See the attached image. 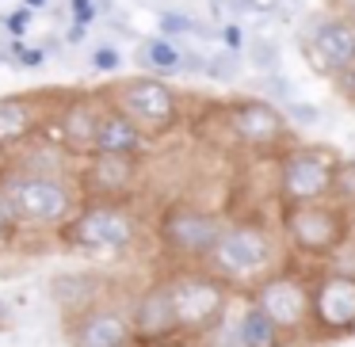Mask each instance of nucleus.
<instances>
[{"label":"nucleus","mask_w":355,"mask_h":347,"mask_svg":"<svg viewBox=\"0 0 355 347\" xmlns=\"http://www.w3.org/2000/svg\"><path fill=\"white\" fill-rule=\"evenodd\" d=\"M54 103H58V92L0 96V157L19 153V149L31 145L35 138H42Z\"/></svg>","instance_id":"2eb2a0df"},{"label":"nucleus","mask_w":355,"mask_h":347,"mask_svg":"<svg viewBox=\"0 0 355 347\" xmlns=\"http://www.w3.org/2000/svg\"><path fill=\"white\" fill-rule=\"evenodd\" d=\"M283 237L306 260H329L352 233H347V210L336 202H298L283 206Z\"/></svg>","instance_id":"423d86ee"},{"label":"nucleus","mask_w":355,"mask_h":347,"mask_svg":"<svg viewBox=\"0 0 355 347\" xmlns=\"http://www.w3.org/2000/svg\"><path fill=\"white\" fill-rule=\"evenodd\" d=\"M191 347H218V344H210V339H195Z\"/></svg>","instance_id":"58836bf2"},{"label":"nucleus","mask_w":355,"mask_h":347,"mask_svg":"<svg viewBox=\"0 0 355 347\" xmlns=\"http://www.w3.org/2000/svg\"><path fill=\"white\" fill-rule=\"evenodd\" d=\"M248 305H256L286 339L309 332V275L275 267L260 283L248 286Z\"/></svg>","instance_id":"6e6552de"},{"label":"nucleus","mask_w":355,"mask_h":347,"mask_svg":"<svg viewBox=\"0 0 355 347\" xmlns=\"http://www.w3.org/2000/svg\"><path fill=\"white\" fill-rule=\"evenodd\" d=\"M134 328V344H157V339H176V309L164 278H153L146 290H138L126 305Z\"/></svg>","instance_id":"f3484780"},{"label":"nucleus","mask_w":355,"mask_h":347,"mask_svg":"<svg viewBox=\"0 0 355 347\" xmlns=\"http://www.w3.org/2000/svg\"><path fill=\"white\" fill-rule=\"evenodd\" d=\"M172 294V309H176V332L180 339H207L210 332L222 324L230 313L233 286L222 283L214 271L199 267V263H184L172 275H164Z\"/></svg>","instance_id":"7ed1b4c3"},{"label":"nucleus","mask_w":355,"mask_h":347,"mask_svg":"<svg viewBox=\"0 0 355 347\" xmlns=\"http://www.w3.org/2000/svg\"><path fill=\"white\" fill-rule=\"evenodd\" d=\"M103 115V96L100 92H58V103L50 111V123L42 138L58 141L62 149H69L73 157H85L92 145L96 123Z\"/></svg>","instance_id":"4468645a"},{"label":"nucleus","mask_w":355,"mask_h":347,"mask_svg":"<svg viewBox=\"0 0 355 347\" xmlns=\"http://www.w3.org/2000/svg\"><path fill=\"white\" fill-rule=\"evenodd\" d=\"M8 54L19 62V69H42V62H46V54H42V50L24 46L19 39H12V42H8Z\"/></svg>","instance_id":"393cba45"},{"label":"nucleus","mask_w":355,"mask_h":347,"mask_svg":"<svg viewBox=\"0 0 355 347\" xmlns=\"http://www.w3.org/2000/svg\"><path fill=\"white\" fill-rule=\"evenodd\" d=\"M222 217L214 210H202L195 202H176L157 217V240L164 252L176 256L180 263H202L222 233Z\"/></svg>","instance_id":"1a4fd4ad"},{"label":"nucleus","mask_w":355,"mask_h":347,"mask_svg":"<svg viewBox=\"0 0 355 347\" xmlns=\"http://www.w3.org/2000/svg\"><path fill=\"white\" fill-rule=\"evenodd\" d=\"M248 57H252V65H256V69H263V73H271L279 65V50H275V42H268V39H252V42H248Z\"/></svg>","instance_id":"b1692460"},{"label":"nucleus","mask_w":355,"mask_h":347,"mask_svg":"<svg viewBox=\"0 0 355 347\" xmlns=\"http://www.w3.org/2000/svg\"><path fill=\"white\" fill-rule=\"evenodd\" d=\"M119 65H123V54H119L115 46H96L92 50V69L96 73H119Z\"/></svg>","instance_id":"a878e982"},{"label":"nucleus","mask_w":355,"mask_h":347,"mask_svg":"<svg viewBox=\"0 0 355 347\" xmlns=\"http://www.w3.org/2000/svg\"><path fill=\"white\" fill-rule=\"evenodd\" d=\"M283 115L298 118V123H317V107H302V103H291V107H286Z\"/></svg>","instance_id":"2f4dec72"},{"label":"nucleus","mask_w":355,"mask_h":347,"mask_svg":"<svg viewBox=\"0 0 355 347\" xmlns=\"http://www.w3.org/2000/svg\"><path fill=\"white\" fill-rule=\"evenodd\" d=\"M0 328H4V305H0Z\"/></svg>","instance_id":"ea45409f"},{"label":"nucleus","mask_w":355,"mask_h":347,"mask_svg":"<svg viewBox=\"0 0 355 347\" xmlns=\"http://www.w3.org/2000/svg\"><path fill=\"white\" fill-rule=\"evenodd\" d=\"M0 168H4V157H0Z\"/></svg>","instance_id":"a19ab883"},{"label":"nucleus","mask_w":355,"mask_h":347,"mask_svg":"<svg viewBox=\"0 0 355 347\" xmlns=\"http://www.w3.org/2000/svg\"><path fill=\"white\" fill-rule=\"evenodd\" d=\"M230 8H233V12H252V8H256V0H233Z\"/></svg>","instance_id":"c9c22d12"},{"label":"nucleus","mask_w":355,"mask_h":347,"mask_svg":"<svg viewBox=\"0 0 355 347\" xmlns=\"http://www.w3.org/2000/svg\"><path fill=\"white\" fill-rule=\"evenodd\" d=\"M302 54L321 77H340L355 65V24L336 12H317L302 27Z\"/></svg>","instance_id":"9b49d317"},{"label":"nucleus","mask_w":355,"mask_h":347,"mask_svg":"<svg viewBox=\"0 0 355 347\" xmlns=\"http://www.w3.org/2000/svg\"><path fill=\"white\" fill-rule=\"evenodd\" d=\"M222 42H225V50H230V54H237V50L245 46V31H241L237 24H225L222 27Z\"/></svg>","instance_id":"c756f323"},{"label":"nucleus","mask_w":355,"mask_h":347,"mask_svg":"<svg viewBox=\"0 0 355 347\" xmlns=\"http://www.w3.org/2000/svg\"><path fill=\"white\" fill-rule=\"evenodd\" d=\"M69 12H73V24H92L96 16H100V4L96 0H69Z\"/></svg>","instance_id":"bb28decb"},{"label":"nucleus","mask_w":355,"mask_h":347,"mask_svg":"<svg viewBox=\"0 0 355 347\" xmlns=\"http://www.w3.org/2000/svg\"><path fill=\"white\" fill-rule=\"evenodd\" d=\"M0 202L8 206L16 225L62 229L77 214L80 191L73 176L35 172V168H24V164H4L0 168Z\"/></svg>","instance_id":"f257e3e1"},{"label":"nucleus","mask_w":355,"mask_h":347,"mask_svg":"<svg viewBox=\"0 0 355 347\" xmlns=\"http://www.w3.org/2000/svg\"><path fill=\"white\" fill-rule=\"evenodd\" d=\"M138 168H141V157L85 153L73 179H77L80 199H126L138 187Z\"/></svg>","instance_id":"dca6fc26"},{"label":"nucleus","mask_w":355,"mask_h":347,"mask_svg":"<svg viewBox=\"0 0 355 347\" xmlns=\"http://www.w3.org/2000/svg\"><path fill=\"white\" fill-rule=\"evenodd\" d=\"M347 233H352V240H355V210H347Z\"/></svg>","instance_id":"4c0bfd02"},{"label":"nucleus","mask_w":355,"mask_h":347,"mask_svg":"<svg viewBox=\"0 0 355 347\" xmlns=\"http://www.w3.org/2000/svg\"><path fill=\"white\" fill-rule=\"evenodd\" d=\"M329 12H336V16H344L355 24V0H329Z\"/></svg>","instance_id":"473e14b6"},{"label":"nucleus","mask_w":355,"mask_h":347,"mask_svg":"<svg viewBox=\"0 0 355 347\" xmlns=\"http://www.w3.org/2000/svg\"><path fill=\"white\" fill-rule=\"evenodd\" d=\"M210 344H218V347H286V336L260 309L245 301V309L237 317H230V313L222 317V324L210 332Z\"/></svg>","instance_id":"a211bd4d"},{"label":"nucleus","mask_w":355,"mask_h":347,"mask_svg":"<svg viewBox=\"0 0 355 347\" xmlns=\"http://www.w3.org/2000/svg\"><path fill=\"white\" fill-rule=\"evenodd\" d=\"M65 39H69L73 46H77V42H85V24H73L69 31H65Z\"/></svg>","instance_id":"f704fd0d"},{"label":"nucleus","mask_w":355,"mask_h":347,"mask_svg":"<svg viewBox=\"0 0 355 347\" xmlns=\"http://www.w3.org/2000/svg\"><path fill=\"white\" fill-rule=\"evenodd\" d=\"M138 347H191V344H187V339H157V344H138Z\"/></svg>","instance_id":"72a5a7b5"},{"label":"nucleus","mask_w":355,"mask_h":347,"mask_svg":"<svg viewBox=\"0 0 355 347\" xmlns=\"http://www.w3.org/2000/svg\"><path fill=\"white\" fill-rule=\"evenodd\" d=\"M24 8L35 12V8H46V0H24Z\"/></svg>","instance_id":"e433bc0d"},{"label":"nucleus","mask_w":355,"mask_h":347,"mask_svg":"<svg viewBox=\"0 0 355 347\" xmlns=\"http://www.w3.org/2000/svg\"><path fill=\"white\" fill-rule=\"evenodd\" d=\"M329 202H336L340 210H355V157L336 161L332 187H329Z\"/></svg>","instance_id":"4be33fe9"},{"label":"nucleus","mask_w":355,"mask_h":347,"mask_svg":"<svg viewBox=\"0 0 355 347\" xmlns=\"http://www.w3.org/2000/svg\"><path fill=\"white\" fill-rule=\"evenodd\" d=\"M309 332L321 339L355 336V275L324 267L309 278Z\"/></svg>","instance_id":"9d476101"},{"label":"nucleus","mask_w":355,"mask_h":347,"mask_svg":"<svg viewBox=\"0 0 355 347\" xmlns=\"http://www.w3.org/2000/svg\"><path fill=\"white\" fill-rule=\"evenodd\" d=\"M222 123L245 149H279L291 141V118L260 96H241L222 103Z\"/></svg>","instance_id":"f8f14e48"},{"label":"nucleus","mask_w":355,"mask_h":347,"mask_svg":"<svg viewBox=\"0 0 355 347\" xmlns=\"http://www.w3.org/2000/svg\"><path fill=\"white\" fill-rule=\"evenodd\" d=\"M54 298L65 313H73V309H85V305H92V301H100L103 283H96V278H88V275H62V278H54Z\"/></svg>","instance_id":"412c9836"},{"label":"nucleus","mask_w":355,"mask_h":347,"mask_svg":"<svg viewBox=\"0 0 355 347\" xmlns=\"http://www.w3.org/2000/svg\"><path fill=\"white\" fill-rule=\"evenodd\" d=\"M27 19H31V12H27V8L12 12V16H4V31H8L12 39H19V35H27Z\"/></svg>","instance_id":"c85d7f7f"},{"label":"nucleus","mask_w":355,"mask_h":347,"mask_svg":"<svg viewBox=\"0 0 355 347\" xmlns=\"http://www.w3.org/2000/svg\"><path fill=\"white\" fill-rule=\"evenodd\" d=\"M62 332H65V344L69 347H130L134 344L126 305L123 301H107V298L65 313Z\"/></svg>","instance_id":"ddd939ff"},{"label":"nucleus","mask_w":355,"mask_h":347,"mask_svg":"<svg viewBox=\"0 0 355 347\" xmlns=\"http://www.w3.org/2000/svg\"><path fill=\"white\" fill-rule=\"evenodd\" d=\"M12 237H16V222H12V214H8V206L0 202V256L12 248Z\"/></svg>","instance_id":"cd10ccee"},{"label":"nucleus","mask_w":355,"mask_h":347,"mask_svg":"<svg viewBox=\"0 0 355 347\" xmlns=\"http://www.w3.org/2000/svg\"><path fill=\"white\" fill-rule=\"evenodd\" d=\"M202 73L210 80H237L241 69H237V57L225 50V54H214V57H202Z\"/></svg>","instance_id":"5701e85b"},{"label":"nucleus","mask_w":355,"mask_h":347,"mask_svg":"<svg viewBox=\"0 0 355 347\" xmlns=\"http://www.w3.org/2000/svg\"><path fill=\"white\" fill-rule=\"evenodd\" d=\"M149 149V138L123 115V111L107 107L103 100V115L96 123V134H92V145L88 153H111V157H141Z\"/></svg>","instance_id":"6ab92c4d"},{"label":"nucleus","mask_w":355,"mask_h":347,"mask_svg":"<svg viewBox=\"0 0 355 347\" xmlns=\"http://www.w3.org/2000/svg\"><path fill=\"white\" fill-rule=\"evenodd\" d=\"M62 240L77 252L119 256L138 244L141 222L126 199H80L77 214L62 225Z\"/></svg>","instance_id":"39448f33"},{"label":"nucleus","mask_w":355,"mask_h":347,"mask_svg":"<svg viewBox=\"0 0 355 347\" xmlns=\"http://www.w3.org/2000/svg\"><path fill=\"white\" fill-rule=\"evenodd\" d=\"M138 65H141V73H149V77H161V80H168V77H176L180 73V46L176 42H168V39H146L138 46Z\"/></svg>","instance_id":"aec40b11"},{"label":"nucleus","mask_w":355,"mask_h":347,"mask_svg":"<svg viewBox=\"0 0 355 347\" xmlns=\"http://www.w3.org/2000/svg\"><path fill=\"white\" fill-rule=\"evenodd\" d=\"M340 157L324 145H286L275 168V195L283 206L324 202Z\"/></svg>","instance_id":"0eeeda50"},{"label":"nucleus","mask_w":355,"mask_h":347,"mask_svg":"<svg viewBox=\"0 0 355 347\" xmlns=\"http://www.w3.org/2000/svg\"><path fill=\"white\" fill-rule=\"evenodd\" d=\"M130 347H138V344H130Z\"/></svg>","instance_id":"79ce46f5"},{"label":"nucleus","mask_w":355,"mask_h":347,"mask_svg":"<svg viewBox=\"0 0 355 347\" xmlns=\"http://www.w3.org/2000/svg\"><path fill=\"white\" fill-rule=\"evenodd\" d=\"M100 96L107 100V107L123 111L149 141L172 134L180 126V118H184V100H180V92L168 80L149 77V73L115 77L107 88H100Z\"/></svg>","instance_id":"20e7f679"},{"label":"nucleus","mask_w":355,"mask_h":347,"mask_svg":"<svg viewBox=\"0 0 355 347\" xmlns=\"http://www.w3.org/2000/svg\"><path fill=\"white\" fill-rule=\"evenodd\" d=\"M332 84H336V92H340V96L355 100V65H352V69H344L340 77H332Z\"/></svg>","instance_id":"7c9ffc66"},{"label":"nucleus","mask_w":355,"mask_h":347,"mask_svg":"<svg viewBox=\"0 0 355 347\" xmlns=\"http://www.w3.org/2000/svg\"><path fill=\"white\" fill-rule=\"evenodd\" d=\"M283 252H279V237L263 222H225L218 233L210 256L202 260V267L214 271L222 283L230 286H252L263 275L279 267Z\"/></svg>","instance_id":"f03ea898"}]
</instances>
